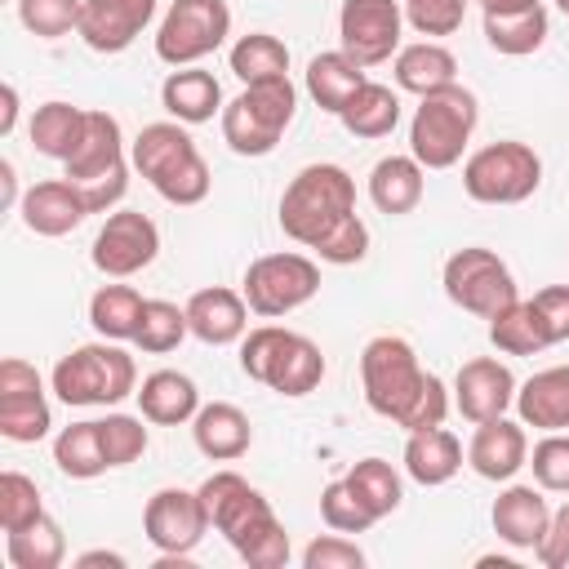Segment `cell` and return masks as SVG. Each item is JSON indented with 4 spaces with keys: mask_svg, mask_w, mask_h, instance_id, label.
<instances>
[{
    "mask_svg": "<svg viewBox=\"0 0 569 569\" xmlns=\"http://www.w3.org/2000/svg\"><path fill=\"white\" fill-rule=\"evenodd\" d=\"M391 76H396V89L427 98L445 84H458V58L440 40H413V44H400V53L391 58Z\"/></svg>",
    "mask_w": 569,
    "mask_h": 569,
    "instance_id": "cell-28",
    "label": "cell"
},
{
    "mask_svg": "<svg viewBox=\"0 0 569 569\" xmlns=\"http://www.w3.org/2000/svg\"><path fill=\"white\" fill-rule=\"evenodd\" d=\"M400 4H405V22L427 40L453 36L467 18V0H400Z\"/></svg>",
    "mask_w": 569,
    "mask_h": 569,
    "instance_id": "cell-47",
    "label": "cell"
},
{
    "mask_svg": "<svg viewBox=\"0 0 569 569\" xmlns=\"http://www.w3.org/2000/svg\"><path fill=\"white\" fill-rule=\"evenodd\" d=\"M142 307H147V298L133 284H98L93 298H89V325H93L98 338L133 342Z\"/></svg>",
    "mask_w": 569,
    "mask_h": 569,
    "instance_id": "cell-35",
    "label": "cell"
},
{
    "mask_svg": "<svg viewBox=\"0 0 569 569\" xmlns=\"http://www.w3.org/2000/svg\"><path fill=\"white\" fill-rule=\"evenodd\" d=\"M4 556H9L13 569H58L67 560L62 525L44 511L36 525H27L18 533H4Z\"/></svg>",
    "mask_w": 569,
    "mask_h": 569,
    "instance_id": "cell-38",
    "label": "cell"
},
{
    "mask_svg": "<svg viewBox=\"0 0 569 569\" xmlns=\"http://www.w3.org/2000/svg\"><path fill=\"white\" fill-rule=\"evenodd\" d=\"M240 369L244 378L271 387L276 396L298 400L325 382L329 365H325V351L307 333L284 329V325H258L240 338Z\"/></svg>",
    "mask_w": 569,
    "mask_h": 569,
    "instance_id": "cell-5",
    "label": "cell"
},
{
    "mask_svg": "<svg viewBox=\"0 0 569 569\" xmlns=\"http://www.w3.org/2000/svg\"><path fill=\"white\" fill-rule=\"evenodd\" d=\"M200 502L209 511V525L231 542V551L249 569H284L289 565V533L271 502L231 467L204 476Z\"/></svg>",
    "mask_w": 569,
    "mask_h": 569,
    "instance_id": "cell-3",
    "label": "cell"
},
{
    "mask_svg": "<svg viewBox=\"0 0 569 569\" xmlns=\"http://www.w3.org/2000/svg\"><path fill=\"white\" fill-rule=\"evenodd\" d=\"M547 31H551V18L542 4L511 9V13H485V40L493 53H507V58L538 53L547 44Z\"/></svg>",
    "mask_w": 569,
    "mask_h": 569,
    "instance_id": "cell-34",
    "label": "cell"
},
{
    "mask_svg": "<svg viewBox=\"0 0 569 569\" xmlns=\"http://www.w3.org/2000/svg\"><path fill=\"white\" fill-rule=\"evenodd\" d=\"M338 120H342V129L351 133V138H387V133H396V124H400V93L391 89V84H378V80H365L356 93H351V102L338 111Z\"/></svg>",
    "mask_w": 569,
    "mask_h": 569,
    "instance_id": "cell-33",
    "label": "cell"
},
{
    "mask_svg": "<svg viewBox=\"0 0 569 569\" xmlns=\"http://www.w3.org/2000/svg\"><path fill=\"white\" fill-rule=\"evenodd\" d=\"M533 485L547 493H569V431H542V440L529 449Z\"/></svg>",
    "mask_w": 569,
    "mask_h": 569,
    "instance_id": "cell-45",
    "label": "cell"
},
{
    "mask_svg": "<svg viewBox=\"0 0 569 569\" xmlns=\"http://www.w3.org/2000/svg\"><path fill=\"white\" fill-rule=\"evenodd\" d=\"M44 516V498H40V485L22 471H0V529L4 533H18L27 525H36Z\"/></svg>",
    "mask_w": 569,
    "mask_h": 569,
    "instance_id": "cell-42",
    "label": "cell"
},
{
    "mask_svg": "<svg viewBox=\"0 0 569 569\" xmlns=\"http://www.w3.org/2000/svg\"><path fill=\"white\" fill-rule=\"evenodd\" d=\"M18 213H22V227L31 236L58 240V236H71L89 218V204L71 178H44V182H31L22 191Z\"/></svg>",
    "mask_w": 569,
    "mask_h": 569,
    "instance_id": "cell-20",
    "label": "cell"
},
{
    "mask_svg": "<svg viewBox=\"0 0 569 569\" xmlns=\"http://www.w3.org/2000/svg\"><path fill=\"white\" fill-rule=\"evenodd\" d=\"M80 4L84 0H18V18L31 36L58 40V36L80 27Z\"/></svg>",
    "mask_w": 569,
    "mask_h": 569,
    "instance_id": "cell-46",
    "label": "cell"
},
{
    "mask_svg": "<svg viewBox=\"0 0 569 569\" xmlns=\"http://www.w3.org/2000/svg\"><path fill=\"white\" fill-rule=\"evenodd\" d=\"M280 231L329 267H351L369 253V227L356 213V178L342 164H302L280 196Z\"/></svg>",
    "mask_w": 569,
    "mask_h": 569,
    "instance_id": "cell-1",
    "label": "cell"
},
{
    "mask_svg": "<svg viewBox=\"0 0 569 569\" xmlns=\"http://www.w3.org/2000/svg\"><path fill=\"white\" fill-rule=\"evenodd\" d=\"M53 427L44 378L36 373L31 360L4 356L0 360V436L13 445H36Z\"/></svg>",
    "mask_w": 569,
    "mask_h": 569,
    "instance_id": "cell-15",
    "label": "cell"
},
{
    "mask_svg": "<svg viewBox=\"0 0 569 569\" xmlns=\"http://www.w3.org/2000/svg\"><path fill=\"white\" fill-rule=\"evenodd\" d=\"M0 187H4V209H13L22 196H18V173H13L9 160H0Z\"/></svg>",
    "mask_w": 569,
    "mask_h": 569,
    "instance_id": "cell-53",
    "label": "cell"
},
{
    "mask_svg": "<svg viewBox=\"0 0 569 569\" xmlns=\"http://www.w3.org/2000/svg\"><path fill=\"white\" fill-rule=\"evenodd\" d=\"M156 253H160V227L138 209H111L89 249L93 267L107 280H129V276L147 271L156 262Z\"/></svg>",
    "mask_w": 569,
    "mask_h": 569,
    "instance_id": "cell-14",
    "label": "cell"
},
{
    "mask_svg": "<svg viewBox=\"0 0 569 569\" xmlns=\"http://www.w3.org/2000/svg\"><path fill=\"white\" fill-rule=\"evenodd\" d=\"M320 520H325L329 529H338V533H365V529L378 525V516L351 493L347 480H329V485L320 489Z\"/></svg>",
    "mask_w": 569,
    "mask_h": 569,
    "instance_id": "cell-44",
    "label": "cell"
},
{
    "mask_svg": "<svg viewBox=\"0 0 569 569\" xmlns=\"http://www.w3.org/2000/svg\"><path fill=\"white\" fill-rule=\"evenodd\" d=\"M84 124H89V107H76V102L53 98V102H40V107L31 111L27 133H31V147H36L40 156L67 164V160L76 156L80 138H84Z\"/></svg>",
    "mask_w": 569,
    "mask_h": 569,
    "instance_id": "cell-32",
    "label": "cell"
},
{
    "mask_svg": "<svg viewBox=\"0 0 569 569\" xmlns=\"http://www.w3.org/2000/svg\"><path fill=\"white\" fill-rule=\"evenodd\" d=\"M102 565H107V569H124L129 560H124L120 551H102V547H98V551H80V556H76V569H102Z\"/></svg>",
    "mask_w": 569,
    "mask_h": 569,
    "instance_id": "cell-51",
    "label": "cell"
},
{
    "mask_svg": "<svg viewBox=\"0 0 569 569\" xmlns=\"http://www.w3.org/2000/svg\"><path fill=\"white\" fill-rule=\"evenodd\" d=\"M556 9H560V13H569V0H556Z\"/></svg>",
    "mask_w": 569,
    "mask_h": 569,
    "instance_id": "cell-55",
    "label": "cell"
},
{
    "mask_svg": "<svg viewBox=\"0 0 569 569\" xmlns=\"http://www.w3.org/2000/svg\"><path fill=\"white\" fill-rule=\"evenodd\" d=\"M53 462L71 480H93V476L111 471L107 449H102V436H98V418H84V422L62 427L53 436Z\"/></svg>",
    "mask_w": 569,
    "mask_h": 569,
    "instance_id": "cell-37",
    "label": "cell"
},
{
    "mask_svg": "<svg viewBox=\"0 0 569 569\" xmlns=\"http://www.w3.org/2000/svg\"><path fill=\"white\" fill-rule=\"evenodd\" d=\"M480 124V102L462 84H445L418 98L409 120V156L422 169H453Z\"/></svg>",
    "mask_w": 569,
    "mask_h": 569,
    "instance_id": "cell-8",
    "label": "cell"
},
{
    "mask_svg": "<svg viewBox=\"0 0 569 569\" xmlns=\"http://www.w3.org/2000/svg\"><path fill=\"white\" fill-rule=\"evenodd\" d=\"M440 284H445V298L453 307H462L467 316H480V320H493L502 307H511L520 298L516 289V276L511 267L485 249V244H462L445 258V271H440Z\"/></svg>",
    "mask_w": 569,
    "mask_h": 569,
    "instance_id": "cell-11",
    "label": "cell"
},
{
    "mask_svg": "<svg viewBox=\"0 0 569 569\" xmlns=\"http://www.w3.org/2000/svg\"><path fill=\"white\" fill-rule=\"evenodd\" d=\"M302 569H365V551L347 533L329 529L302 547Z\"/></svg>",
    "mask_w": 569,
    "mask_h": 569,
    "instance_id": "cell-48",
    "label": "cell"
},
{
    "mask_svg": "<svg viewBox=\"0 0 569 569\" xmlns=\"http://www.w3.org/2000/svg\"><path fill=\"white\" fill-rule=\"evenodd\" d=\"M458 471H462V445L445 422L409 431V440H405V476L413 485L436 489V485H449Z\"/></svg>",
    "mask_w": 569,
    "mask_h": 569,
    "instance_id": "cell-27",
    "label": "cell"
},
{
    "mask_svg": "<svg viewBox=\"0 0 569 569\" xmlns=\"http://www.w3.org/2000/svg\"><path fill=\"white\" fill-rule=\"evenodd\" d=\"M342 480L351 485V493H356L378 520L391 516V511L405 502V480H400V471H396L387 458H360Z\"/></svg>",
    "mask_w": 569,
    "mask_h": 569,
    "instance_id": "cell-40",
    "label": "cell"
},
{
    "mask_svg": "<svg viewBox=\"0 0 569 569\" xmlns=\"http://www.w3.org/2000/svg\"><path fill=\"white\" fill-rule=\"evenodd\" d=\"M467 467H471L480 480H493V485L516 480V471L529 467V436H525V422H511L507 413H502V418H489V422H476V431H471V440H467Z\"/></svg>",
    "mask_w": 569,
    "mask_h": 569,
    "instance_id": "cell-19",
    "label": "cell"
},
{
    "mask_svg": "<svg viewBox=\"0 0 569 569\" xmlns=\"http://www.w3.org/2000/svg\"><path fill=\"white\" fill-rule=\"evenodd\" d=\"M489 342L502 351V356H542L551 347V333L538 316V307L529 298H516L511 307H502L493 320H489Z\"/></svg>",
    "mask_w": 569,
    "mask_h": 569,
    "instance_id": "cell-36",
    "label": "cell"
},
{
    "mask_svg": "<svg viewBox=\"0 0 569 569\" xmlns=\"http://www.w3.org/2000/svg\"><path fill=\"white\" fill-rule=\"evenodd\" d=\"M49 387L71 409L120 405L124 396H138V365H133V356L120 342L102 338V342H84V347L67 351L53 365Z\"/></svg>",
    "mask_w": 569,
    "mask_h": 569,
    "instance_id": "cell-6",
    "label": "cell"
},
{
    "mask_svg": "<svg viewBox=\"0 0 569 569\" xmlns=\"http://www.w3.org/2000/svg\"><path fill=\"white\" fill-rule=\"evenodd\" d=\"M516 373L498 356H476L453 373V409L476 427L489 418H502L516 405Z\"/></svg>",
    "mask_w": 569,
    "mask_h": 569,
    "instance_id": "cell-17",
    "label": "cell"
},
{
    "mask_svg": "<svg viewBox=\"0 0 569 569\" xmlns=\"http://www.w3.org/2000/svg\"><path fill=\"white\" fill-rule=\"evenodd\" d=\"M129 160H133V169L147 178V187H151L160 200L178 204V209L200 204V200L209 196V187H213V173H209V164H204L196 138H191L187 124H178V120L142 124L138 138L129 142Z\"/></svg>",
    "mask_w": 569,
    "mask_h": 569,
    "instance_id": "cell-4",
    "label": "cell"
},
{
    "mask_svg": "<svg viewBox=\"0 0 569 569\" xmlns=\"http://www.w3.org/2000/svg\"><path fill=\"white\" fill-rule=\"evenodd\" d=\"M538 565L547 569H569V502L551 507V520H547V533L538 542Z\"/></svg>",
    "mask_w": 569,
    "mask_h": 569,
    "instance_id": "cell-50",
    "label": "cell"
},
{
    "mask_svg": "<svg viewBox=\"0 0 569 569\" xmlns=\"http://www.w3.org/2000/svg\"><path fill=\"white\" fill-rule=\"evenodd\" d=\"M542 187V156L520 138L485 142L462 160V191L476 204H520Z\"/></svg>",
    "mask_w": 569,
    "mask_h": 569,
    "instance_id": "cell-9",
    "label": "cell"
},
{
    "mask_svg": "<svg viewBox=\"0 0 569 569\" xmlns=\"http://www.w3.org/2000/svg\"><path fill=\"white\" fill-rule=\"evenodd\" d=\"M209 511L200 502V489H156L142 507V533L160 556H191L200 538L209 533Z\"/></svg>",
    "mask_w": 569,
    "mask_h": 569,
    "instance_id": "cell-16",
    "label": "cell"
},
{
    "mask_svg": "<svg viewBox=\"0 0 569 569\" xmlns=\"http://www.w3.org/2000/svg\"><path fill=\"white\" fill-rule=\"evenodd\" d=\"M187 333H191V325H187V307L164 302V298H147L142 320H138V333H133V347L147 351V356H164V351L182 347Z\"/></svg>",
    "mask_w": 569,
    "mask_h": 569,
    "instance_id": "cell-41",
    "label": "cell"
},
{
    "mask_svg": "<svg viewBox=\"0 0 569 569\" xmlns=\"http://www.w3.org/2000/svg\"><path fill=\"white\" fill-rule=\"evenodd\" d=\"M547 520H551V507H547V489H538V485L507 480V489H498V498L489 507V525H493L498 542H507L516 551H538Z\"/></svg>",
    "mask_w": 569,
    "mask_h": 569,
    "instance_id": "cell-21",
    "label": "cell"
},
{
    "mask_svg": "<svg viewBox=\"0 0 569 569\" xmlns=\"http://www.w3.org/2000/svg\"><path fill=\"white\" fill-rule=\"evenodd\" d=\"M293 111H298V89L289 76L280 80H258V84H244L227 107H222V142L244 156V160H258V156H271L284 138V129L293 124Z\"/></svg>",
    "mask_w": 569,
    "mask_h": 569,
    "instance_id": "cell-7",
    "label": "cell"
},
{
    "mask_svg": "<svg viewBox=\"0 0 569 569\" xmlns=\"http://www.w3.org/2000/svg\"><path fill=\"white\" fill-rule=\"evenodd\" d=\"M124 169H133V160L124 156L120 120L111 111H89L84 138H80L76 156L62 164V178L84 187V182H98V178H111V173H124Z\"/></svg>",
    "mask_w": 569,
    "mask_h": 569,
    "instance_id": "cell-22",
    "label": "cell"
},
{
    "mask_svg": "<svg viewBox=\"0 0 569 569\" xmlns=\"http://www.w3.org/2000/svg\"><path fill=\"white\" fill-rule=\"evenodd\" d=\"M0 98H4V111H0V138H9V133H13V124H18V89H13V84H4V89H0Z\"/></svg>",
    "mask_w": 569,
    "mask_h": 569,
    "instance_id": "cell-52",
    "label": "cell"
},
{
    "mask_svg": "<svg viewBox=\"0 0 569 569\" xmlns=\"http://www.w3.org/2000/svg\"><path fill=\"white\" fill-rule=\"evenodd\" d=\"M369 67H360L351 53H342V49H329V53H316L311 62H307V71H302V84H307V98L320 107V111H329V116H338L347 102H351V93L369 80L365 76Z\"/></svg>",
    "mask_w": 569,
    "mask_h": 569,
    "instance_id": "cell-31",
    "label": "cell"
},
{
    "mask_svg": "<svg viewBox=\"0 0 569 569\" xmlns=\"http://www.w3.org/2000/svg\"><path fill=\"white\" fill-rule=\"evenodd\" d=\"M160 107L169 111V120L178 124H209L213 116H222V84L213 71L204 67H173L160 84Z\"/></svg>",
    "mask_w": 569,
    "mask_h": 569,
    "instance_id": "cell-25",
    "label": "cell"
},
{
    "mask_svg": "<svg viewBox=\"0 0 569 569\" xmlns=\"http://www.w3.org/2000/svg\"><path fill=\"white\" fill-rule=\"evenodd\" d=\"M98 436H102V449H107V462L111 467H129L147 453L151 436H147V418H133V413H107L98 418Z\"/></svg>",
    "mask_w": 569,
    "mask_h": 569,
    "instance_id": "cell-43",
    "label": "cell"
},
{
    "mask_svg": "<svg viewBox=\"0 0 569 569\" xmlns=\"http://www.w3.org/2000/svg\"><path fill=\"white\" fill-rule=\"evenodd\" d=\"M191 440L209 462H236L249 453L253 445V422L240 405L231 400H209L200 405V413L191 418Z\"/></svg>",
    "mask_w": 569,
    "mask_h": 569,
    "instance_id": "cell-24",
    "label": "cell"
},
{
    "mask_svg": "<svg viewBox=\"0 0 569 569\" xmlns=\"http://www.w3.org/2000/svg\"><path fill=\"white\" fill-rule=\"evenodd\" d=\"M529 302L538 307V316H542V325L551 333V347L556 342H569V284H547Z\"/></svg>",
    "mask_w": 569,
    "mask_h": 569,
    "instance_id": "cell-49",
    "label": "cell"
},
{
    "mask_svg": "<svg viewBox=\"0 0 569 569\" xmlns=\"http://www.w3.org/2000/svg\"><path fill=\"white\" fill-rule=\"evenodd\" d=\"M405 4L400 0H342L338 9V49L360 67H382L400 53Z\"/></svg>",
    "mask_w": 569,
    "mask_h": 569,
    "instance_id": "cell-13",
    "label": "cell"
},
{
    "mask_svg": "<svg viewBox=\"0 0 569 569\" xmlns=\"http://www.w3.org/2000/svg\"><path fill=\"white\" fill-rule=\"evenodd\" d=\"M138 409L151 427H182L200 413V387L178 369H156L138 387Z\"/></svg>",
    "mask_w": 569,
    "mask_h": 569,
    "instance_id": "cell-30",
    "label": "cell"
},
{
    "mask_svg": "<svg viewBox=\"0 0 569 569\" xmlns=\"http://www.w3.org/2000/svg\"><path fill=\"white\" fill-rule=\"evenodd\" d=\"M187 325H191V338H200L204 347H231L249 333V302L240 289H227V284L196 289L187 298Z\"/></svg>",
    "mask_w": 569,
    "mask_h": 569,
    "instance_id": "cell-23",
    "label": "cell"
},
{
    "mask_svg": "<svg viewBox=\"0 0 569 569\" xmlns=\"http://www.w3.org/2000/svg\"><path fill=\"white\" fill-rule=\"evenodd\" d=\"M231 36L227 0H173L156 27V58L169 67H196Z\"/></svg>",
    "mask_w": 569,
    "mask_h": 569,
    "instance_id": "cell-12",
    "label": "cell"
},
{
    "mask_svg": "<svg viewBox=\"0 0 569 569\" xmlns=\"http://www.w3.org/2000/svg\"><path fill=\"white\" fill-rule=\"evenodd\" d=\"M422 191H427V169L413 156H382L369 169V200L387 218L413 213L422 204Z\"/></svg>",
    "mask_w": 569,
    "mask_h": 569,
    "instance_id": "cell-29",
    "label": "cell"
},
{
    "mask_svg": "<svg viewBox=\"0 0 569 569\" xmlns=\"http://www.w3.org/2000/svg\"><path fill=\"white\" fill-rule=\"evenodd\" d=\"M240 293H244L249 311L262 316V320L293 316L298 307H307L320 293V262L311 253H293V249L262 253L244 267Z\"/></svg>",
    "mask_w": 569,
    "mask_h": 569,
    "instance_id": "cell-10",
    "label": "cell"
},
{
    "mask_svg": "<svg viewBox=\"0 0 569 569\" xmlns=\"http://www.w3.org/2000/svg\"><path fill=\"white\" fill-rule=\"evenodd\" d=\"M227 62H231L236 80H244V84L289 76V49H284V40L271 36V31H249V36H240V40L231 44Z\"/></svg>",
    "mask_w": 569,
    "mask_h": 569,
    "instance_id": "cell-39",
    "label": "cell"
},
{
    "mask_svg": "<svg viewBox=\"0 0 569 569\" xmlns=\"http://www.w3.org/2000/svg\"><path fill=\"white\" fill-rule=\"evenodd\" d=\"M516 418L533 431H569V365L538 369L516 387Z\"/></svg>",
    "mask_w": 569,
    "mask_h": 569,
    "instance_id": "cell-26",
    "label": "cell"
},
{
    "mask_svg": "<svg viewBox=\"0 0 569 569\" xmlns=\"http://www.w3.org/2000/svg\"><path fill=\"white\" fill-rule=\"evenodd\" d=\"M360 387H365V405L405 431L440 427L449 418V387L431 369H422L413 342L400 333H378L365 342Z\"/></svg>",
    "mask_w": 569,
    "mask_h": 569,
    "instance_id": "cell-2",
    "label": "cell"
},
{
    "mask_svg": "<svg viewBox=\"0 0 569 569\" xmlns=\"http://www.w3.org/2000/svg\"><path fill=\"white\" fill-rule=\"evenodd\" d=\"M156 18V0H84L76 36L93 53H124Z\"/></svg>",
    "mask_w": 569,
    "mask_h": 569,
    "instance_id": "cell-18",
    "label": "cell"
},
{
    "mask_svg": "<svg viewBox=\"0 0 569 569\" xmlns=\"http://www.w3.org/2000/svg\"><path fill=\"white\" fill-rule=\"evenodd\" d=\"M467 4H480L485 13H511V9H529V4H542V0H467Z\"/></svg>",
    "mask_w": 569,
    "mask_h": 569,
    "instance_id": "cell-54",
    "label": "cell"
}]
</instances>
